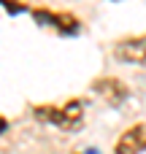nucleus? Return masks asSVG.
Returning <instances> with one entry per match:
<instances>
[{"label": "nucleus", "instance_id": "1", "mask_svg": "<svg viewBox=\"0 0 146 154\" xmlns=\"http://www.w3.org/2000/svg\"><path fill=\"white\" fill-rule=\"evenodd\" d=\"M33 119L49 127H57L62 133H79L84 127L87 116V97H68L65 103H38L30 108Z\"/></svg>", "mask_w": 146, "mask_h": 154}, {"label": "nucleus", "instance_id": "2", "mask_svg": "<svg viewBox=\"0 0 146 154\" xmlns=\"http://www.w3.org/2000/svg\"><path fill=\"white\" fill-rule=\"evenodd\" d=\"M30 16L38 27L51 30L60 38H76L84 30V22L73 11H57V8H49V5H35V8H30Z\"/></svg>", "mask_w": 146, "mask_h": 154}, {"label": "nucleus", "instance_id": "3", "mask_svg": "<svg viewBox=\"0 0 146 154\" xmlns=\"http://www.w3.org/2000/svg\"><path fill=\"white\" fill-rule=\"evenodd\" d=\"M89 89H92V95H98L111 108H122L130 100V87L119 76H98V79H92Z\"/></svg>", "mask_w": 146, "mask_h": 154}, {"label": "nucleus", "instance_id": "4", "mask_svg": "<svg viewBox=\"0 0 146 154\" xmlns=\"http://www.w3.org/2000/svg\"><path fill=\"white\" fill-rule=\"evenodd\" d=\"M111 54H114V60H116V62L146 68V32L119 38V41L111 46Z\"/></svg>", "mask_w": 146, "mask_h": 154}, {"label": "nucleus", "instance_id": "5", "mask_svg": "<svg viewBox=\"0 0 146 154\" xmlns=\"http://www.w3.org/2000/svg\"><path fill=\"white\" fill-rule=\"evenodd\" d=\"M114 154H146V122H135L122 130L114 141Z\"/></svg>", "mask_w": 146, "mask_h": 154}, {"label": "nucleus", "instance_id": "6", "mask_svg": "<svg viewBox=\"0 0 146 154\" xmlns=\"http://www.w3.org/2000/svg\"><path fill=\"white\" fill-rule=\"evenodd\" d=\"M0 8H5L11 16H19V14H30V5L22 3V0H0Z\"/></svg>", "mask_w": 146, "mask_h": 154}, {"label": "nucleus", "instance_id": "7", "mask_svg": "<svg viewBox=\"0 0 146 154\" xmlns=\"http://www.w3.org/2000/svg\"><path fill=\"white\" fill-rule=\"evenodd\" d=\"M8 127H11V122H8V119L0 114V135H5V133H8Z\"/></svg>", "mask_w": 146, "mask_h": 154}, {"label": "nucleus", "instance_id": "8", "mask_svg": "<svg viewBox=\"0 0 146 154\" xmlns=\"http://www.w3.org/2000/svg\"><path fill=\"white\" fill-rule=\"evenodd\" d=\"M108 3H116V0H108Z\"/></svg>", "mask_w": 146, "mask_h": 154}]
</instances>
